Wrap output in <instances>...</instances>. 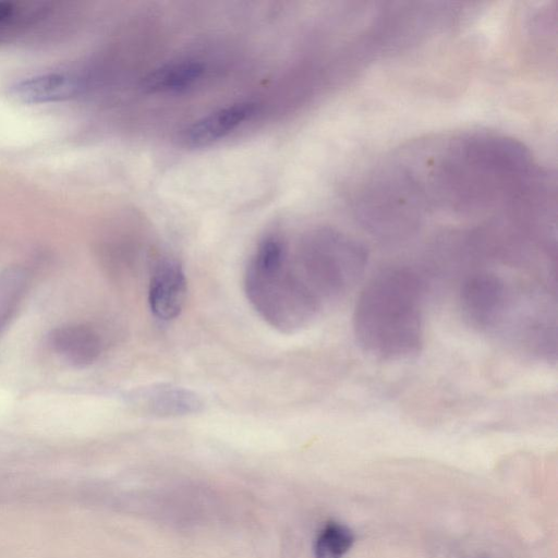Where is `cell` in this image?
I'll return each mask as SVG.
<instances>
[{"mask_svg":"<svg viewBox=\"0 0 558 558\" xmlns=\"http://www.w3.org/2000/svg\"><path fill=\"white\" fill-rule=\"evenodd\" d=\"M527 149L493 134L454 140L435 171L436 189L454 210H473L504 203L525 204L546 181Z\"/></svg>","mask_w":558,"mask_h":558,"instance_id":"obj_1","label":"cell"},{"mask_svg":"<svg viewBox=\"0 0 558 558\" xmlns=\"http://www.w3.org/2000/svg\"><path fill=\"white\" fill-rule=\"evenodd\" d=\"M424 282L413 269L385 268L362 289L353 311L360 348L379 361L416 357L424 345Z\"/></svg>","mask_w":558,"mask_h":558,"instance_id":"obj_2","label":"cell"},{"mask_svg":"<svg viewBox=\"0 0 558 558\" xmlns=\"http://www.w3.org/2000/svg\"><path fill=\"white\" fill-rule=\"evenodd\" d=\"M244 287L255 311L282 332L306 326L319 310L320 301L290 264L278 235L259 242L246 267Z\"/></svg>","mask_w":558,"mask_h":558,"instance_id":"obj_3","label":"cell"},{"mask_svg":"<svg viewBox=\"0 0 558 558\" xmlns=\"http://www.w3.org/2000/svg\"><path fill=\"white\" fill-rule=\"evenodd\" d=\"M422 193L420 182L402 168L377 175L361 194L356 216L377 238L404 240L421 225Z\"/></svg>","mask_w":558,"mask_h":558,"instance_id":"obj_4","label":"cell"},{"mask_svg":"<svg viewBox=\"0 0 558 558\" xmlns=\"http://www.w3.org/2000/svg\"><path fill=\"white\" fill-rule=\"evenodd\" d=\"M367 262L368 253L362 243L339 231L326 229L305 242L298 269L322 301L337 299L353 289L362 279Z\"/></svg>","mask_w":558,"mask_h":558,"instance_id":"obj_5","label":"cell"},{"mask_svg":"<svg viewBox=\"0 0 558 558\" xmlns=\"http://www.w3.org/2000/svg\"><path fill=\"white\" fill-rule=\"evenodd\" d=\"M459 301L462 315L472 327L490 330L504 322L512 300L500 276L490 271H476L463 281Z\"/></svg>","mask_w":558,"mask_h":558,"instance_id":"obj_6","label":"cell"},{"mask_svg":"<svg viewBox=\"0 0 558 558\" xmlns=\"http://www.w3.org/2000/svg\"><path fill=\"white\" fill-rule=\"evenodd\" d=\"M187 284L180 263L171 257L160 258L154 266L148 303L153 314L162 320L180 315L186 299Z\"/></svg>","mask_w":558,"mask_h":558,"instance_id":"obj_7","label":"cell"},{"mask_svg":"<svg viewBox=\"0 0 558 558\" xmlns=\"http://www.w3.org/2000/svg\"><path fill=\"white\" fill-rule=\"evenodd\" d=\"M253 101H239L227 105L203 116L191 123L182 134L189 146H205L226 137L256 112Z\"/></svg>","mask_w":558,"mask_h":558,"instance_id":"obj_8","label":"cell"},{"mask_svg":"<svg viewBox=\"0 0 558 558\" xmlns=\"http://www.w3.org/2000/svg\"><path fill=\"white\" fill-rule=\"evenodd\" d=\"M49 343L58 355L77 367L93 364L102 351L100 335L86 324L72 323L54 328Z\"/></svg>","mask_w":558,"mask_h":558,"instance_id":"obj_9","label":"cell"},{"mask_svg":"<svg viewBox=\"0 0 558 558\" xmlns=\"http://www.w3.org/2000/svg\"><path fill=\"white\" fill-rule=\"evenodd\" d=\"M135 403L144 413L172 417L198 413L203 409L201 397L186 388L171 385H154L134 395Z\"/></svg>","mask_w":558,"mask_h":558,"instance_id":"obj_10","label":"cell"},{"mask_svg":"<svg viewBox=\"0 0 558 558\" xmlns=\"http://www.w3.org/2000/svg\"><path fill=\"white\" fill-rule=\"evenodd\" d=\"M81 82L66 73H46L15 82L10 86L12 98L23 104L61 101L74 97Z\"/></svg>","mask_w":558,"mask_h":558,"instance_id":"obj_11","label":"cell"},{"mask_svg":"<svg viewBox=\"0 0 558 558\" xmlns=\"http://www.w3.org/2000/svg\"><path fill=\"white\" fill-rule=\"evenodd\" d=\"M204 74V64L193 59L166 62L141 78V88L146 93L179 92L192 86Z\"/></svg>","mask_w":558,"mask_h":558,"instance_id":"obj_12","label":"cell"},{"mask_svg":"<svg viewBox=\"0 0 558 558\" xmlns=\"http://www.w3.org/2000/svg\"><path fill=\"white\" fill-rule=\"evenodd\" d=\"M31 282V274L21 267L0 271V332L13 317Z\"/></svg>","mask_w":558,"mask_h":558,"instance_id":"obj_13","label":"cell"},{"mask_svg":"<svg viewBox=\"0 0 558 558\" xmlns=\"http://www.w3.org/2000/svg\"><path fill=\"white\" fill-rule=\"evenodd\" d=\"M354 533L345 524L327 523L318 533L314 544L315 558H343L354 544Z\"/></svg>","mask_w":558,"mask_h":558,"instance_id":"obj_14","label":"cell"},{"mask_svg":"<svg viewBox=\"0 0 558 558\" xmlns=\"http://www.w3.org/2000/svg\"><path fill=\"white\" fill-rule=\"evenodd\" d=\"M13 7L8 2H0V21L11 15Z\"/></svg>","mask_w":558,"mask_h":558,"instance_id":"obj_15","label":"cell"}]
</instances>
